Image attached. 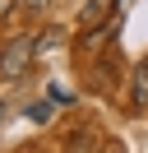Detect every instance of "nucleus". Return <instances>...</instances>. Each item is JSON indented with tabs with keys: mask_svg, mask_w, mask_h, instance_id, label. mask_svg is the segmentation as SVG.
Returning <instances> with one entry per match:
<instances>
[{
	"mask_svg": "<svg viewBox=\"0 0 148 153\" xmlns=\"http://www.w3.org/2000/svg\"><path fill=\"white\" fill-rule=\"evenodd\" d=\"M33 60H37V42H33V37H9L5 47H0V79L28 74Z\"/></svg>",
	"mask_w": 148,
	"mask_h": 153,
	"instance_id": "nucleus-1",
	"label": "nucleus"
},
{
	"mask_svg": "<svg viewBox=\"0 0 148 153\" xmlns=\"http://www.w3.org/2000/svg\"><path fill=\"white\" fill-rule=\"evenodd\" d=\"M65 153H107V139H102V130L83 125V130H74L65 139Z\"/></svg>",
	"mask_w": 148,
	"mask_h": 153,
	"instance_id": "nucleus-2",
	"label": "nucleus"
},
{
	"mask_svg": "<svg viewBox=\"0 0 148 153\" xmlns=\"http://www.w3.org/2000/svg\"><path fill=\"white\" fill-rule=\"evenodd\" d=\"M107 14H111V0H88V10L79 14V28L83 33H97L102 23H107Z\"/></svg>",
	"mask_w": 148,
	"mask_h": 153,
	"instance_id": "nucleus-3",
	"label": "nucleus"
},
{
	"mask_svg": "<svg viewBox=\"0 0 148 153\" xmlns=\"http://www.w3.org/2000/svg\"><path fill=\"white\" fill-rule=\"evenodd\" d=\"M134 107H148V65H139L134 74Z\"/></svg>",
	"mask_w": 148,
	"mask_h": 153,
	"instance_id": "nucleus-4",
	"label": "nucleus"
},
{
	"mask_svg": "<svg viewBox=\"0 0 148 153\" xmlns=\"http://www.w3.org/2000/svg\"><path fill=\"white\" fill-rule=\"evenodd\" d=\"M60 37H65V33H60V28H51L42 42H37V51H51V47H60Z\"/></svg>",
	"mask_w": 148,
	"mask_h": 153,
	"instance_id": "nucleus-5",
	"label": "nucleus"
},
{
	"mask_svg": "<svg viewBox=\"0 0 148 153\" xmlns=\"http://www.w3.org/2000/svg\"><path fill=\"white\" fill-rule=\"evenodd\" d=\"M28 116H33V121H51V102H33Z\"/></svg>",
	"mask_w": 148,
	"mask_h": 153,
	"instance_id": "nucleus-6",
	"label": "nucleus"
},
{
	"mask_svg": "<svg viewBox=\"0 0 148 153\" xmlns=\"http://www.w3.org/2000/svg\"><path fill=\"white\" fill-rule=\"evenodd\" d=\"M9 10H14V0H0V19H5V14H9Z\"/></svg>",
	"mask_w": 148,
	"mask_h": 153,
	"instance_id": "nucleus-7",
	"label": "nucleus"
},
{
	"mask_svg": "<svg viewBox=\"0 0 148 153\" xmlns=\"http://www.w3.org/2000/svg\"><path fill=\"white\" fill-rule=\"evenodd\" d=\"M0 116H5V102H0Z\"/></svg>",
	"mask_w": 148,
	"mask_h": 153,
	"instance_id": "nucleus-8",
	"label": "nucleus"
}]
</instances>
